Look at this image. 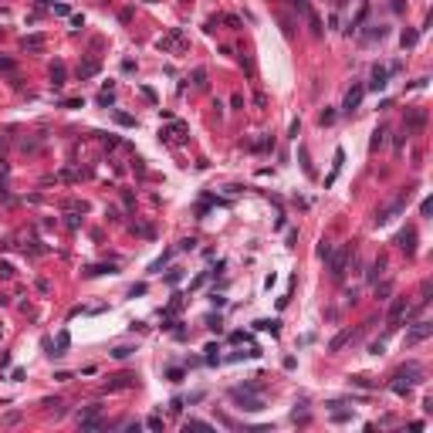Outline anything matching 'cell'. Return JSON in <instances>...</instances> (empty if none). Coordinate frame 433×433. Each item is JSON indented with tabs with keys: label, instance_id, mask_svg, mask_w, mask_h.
Masks as SVG:
<instances>
[{
	"label": "cell",
	"instance_id": "cell-5",
	"mask_svg": "<svg viewBox=\"0 0 433 433\" xmlns=\"http://www.w3.org/2000/svg\"><path fill=\"white\" fill-rule=\"evenodd\" d=\"M159 51H183V47H186V34H183V27H173L170 34L166 37H159Z\"/></svg>",
	"mask_w": 433,
	"mask_h": 433
},
{
	"label": "cell",
	"instance_id": "cell-15",
	"mask_svg": "<svg viewBox=\"0 0 433 433\" xmlns=\"http://www.w3.org/2000/svg\"><path fill=\"white\" fill-rule=\"evenodd\" d=\"M349 339H352V329L339 332V335H335V339H332V342H329V352H339V349H342V345L349 342Z\"/></svg>",
	"mask_w": 433,
	"mask_h": 433
},
{
	"label": "cell",
	"instance_id": "cell-20",
	"mask_svg": "<svg viewBox=\"0 0 433 433\" xmlns=\"http://www.w3.org/2000/svg\"><path fill=\"white\" fill-rule=\"evenodd\" d=\"M132 383H136V376H115V383H109V389H126V386H132Z\"/></svg>",
	"mask_w": 433,
	"mask_h": 433
},
{
	"label": "cell",
	"instance_id": "cell-32",
	"mask_svg": "<svg viewBox=\"0 0 433 433\" xmlns=\"http://www.w3.org/2000/svg\"><path fill=\"white\" fill-rule=\"evenodd\" d=\"M230 342H251V335H244V332H234V335H230Z\"/></svg>",
	"mask_w": 433,
	"mask_h": 433
},
{
	"label": "cell",
	"instance_id": "cell-14",
	"mask_svg": "<svg viewBox=\"0 0 433 433\" xmlns=\"http://www.w3.org/2000/svg\"><path fill=\"white\" fill-rule=\"evenodd\" d=\"M254 329H257V332H271V335H278V332H281V321H278V318H261V321H254Z\"/></svg>",
	"mask_w": 433,
	"mask_h": 433
},
{
	"label": "cell",
	"instance_id": "cell-6",
	"mask_svg": "<svg viewBox=\"0 0 433 433\" xmlns=\"http://www.w3.org/2000/svg\"><path fill=\"white\" fill-rule=\"evenodd\" d=\"M362 95H365V85H352V88L345 91V102H342V112L352 115L359 105H362Z\"/></svg>",
	"mask_w": 433,
	"mask_h": 433
},
{
	"label": "cell",
	"instance_id": "cell-18",
	"mask_svg": "<svg viewBox=\"0 0 433 433\" xmlns=\"http://www.w3.org/2000/svg\"><path fill=\"white\" fill-rule=\"evenodd\" d=\"M51 81H55V88L65 85V65H61V61H55V68H51Z\"/></svg>",
	"mask_w": 433,
	"mask_h": 433
},
{
	"label": "cell",
	"instance_id": "cell-29",
	"mask_svg": "<svg viewBox=\"0 0 433 433\" xmlns=\"http://www.w3.org/2000/svg\"><path fill=\"white\" fill-rule=\"evenodd\" d=\"M98 105H112V88H105L102 95H98Z\"/></svg>",
	"mask_w": 433,
	"mask_h": 433
},
{
	"label": "cell",
	"instance_id": "cell-22",
	"mask_svg": "<svg viewBox=\"0 0 433 433\" xmlns=\"http://www.w3.org/2000/svg\"><path fill=\"white\" fill-rule=\"evenodd\" d=\"M24 47H31V51H41V47H44V37H41V34L24 37Z\"/></svg>",
	"mask_w": 433,
	"mask_h": 433
},
{
	"label": "cell",
	"instance_id": "cell-24",
	"mask_svg": "<svg viewBox=\"0 0 433 433\" xmlns=\"http://www.w3.org/2000/svg\"><path fill=\"white\" fill-rule=\"evenodd\" d=\"M203 352H206V362H210V365H213V362H220V355H216L220 349H216V345H206Z\"/></svg>",
	"mask_w": 433,
	"mask_h": 433
},
{
	"label": "cell",
	"instance_id": "cell-3",
	"mask_svg": "<svg viewBox=\"0 0 433 433\" xmlns=\"http://www.w3.org/2000/svg\"><path fill=\"white\" fill-rule=\"evenodd\" d=\"M349 254H352V244H342V247H335V251H329V271L335 281H342L345 278V264H349Z\"/></svg>",
	"mask_w": 433,
	"mask_h": 433
},
{
	"label": "cell",
	"instance_id": "cell-23",
	"mask_svg": "<svg viewBox=\"0 0 433 433\" xmlns=\"http://www.w3.org/2000/svg\"><path fill=\"white\" fill-rule=\"evenodd\" d=\"M383 142H386V129H376V132H372V142H369V146H372V149H379Z\"/></svg>",
	"mask_w": 433,
	"mask_h": 433
},
{
	"label": "cell",
	"instance_id": "cell-12",
	"mask_svg": "<svg viewBox=\"0 0 433 433\" xmlns=\"http://www.w3.org/2000/svg\"><path fill=\"white\" fill-rule=\"evenodd\" d=\"M396 244H399V247H403L406 254H413V251H416V230L406 227V230H403V234L396 237Z\"/></svg>",
	"mask_w": 433,
	"mask_h": 433
},
{
	"label": "cell",
	"instance_id": "cell-27",
	"mask_svg": "<svg viewBox=\"0 0 433 433\" xmlns=\"http://www.w3.org/2000/svg\"><path fill=\"white\" fill-rule=\"evenodd\" d=\"M146 426H149V430H163V416H149Z\"/></svg>",
	"mask_w": 433,
	"mask_h": 433
},
{
	"label": "cell",
	"instance_id": "cell-8",
	"mask_svg": "<svg viewBox=\"0 0 433 433\" xmlns=\"http://www.w3.org/2000/svg\"><path fill=\"white\" fill-rule=\"evenodd\" d=\"M430 335H433V325H430V321H416V325L410 329V335H406V345H420L423 339H430Z\"/></svg>",
	"mask_w": 433,
	"mask_h": 433
},
{
	"label": "cell",
	"instance_id": "cell-26",
	"mask_svg": "<svg viewBox=\"0 0 433 433\" xmlns=\"http://www.w3.org/2000/svg\"><path fill=\"white\" fill-rule=\"evenodd\" d=\"M318 122H321V126H332V122H335V112H332V109H325V112L318 115Z\"/></svg>",
	"mask_w": 433,
	"mask_h": 433
},
{
	"label": "cell",
	"instance_id": "cell-9",
	"mask_svg": "<svg viewBox=\"0 0 433 433\" xmlns=\"http://www.w3.org/2000/svg\"><path fill=\"white\" fill-rule=\"evenodd\" d=\"M423 122H426V112H423V109H413L410 119H406V136H416L423 129Z\"/></svg>",
	"mask_w": 433,
	"mask_h": 433
},
{
	"label": "cell",
	"instance_id": "cell-21",
	"mask_svg": "<svg viewBox=\"0 0 433 433\" xmlns=\"http://www.w3.org/2000/svg\"><path fill=\"white\" fill-rule=\"evenodd\" d=\"M183 430L190 433V430H213V426H210L206 420H186V423H183Z\"/></svg>",
	"mask_w": 433,
	"mask_h": 433
},
{
	"label": "cell",
	"instance_id": "cell-33",
	"mask_svg": "<svg viewBox=\"0 0 433 433\" xmlns=\"http://www.w3.org/2000/svg\"><path fill=\"white\" fill-rule=\"evenodd\" d=\"M115 119H119L122 126H136V119H132V115H122V112H119V115H115Z\"/></svg>",
	"mask_w": 433,
	"mask_h": 433
},
{
	"label": "cell",
	"instance_id": "cell-10",
	"mask_svg": "<svg viewBox=\"0 0 433 433\" xmlns=\"http://www.w3.org/2000/svg\"><path fill=\"white\" fill-rule=\"evenodd\" d=\"M386 78H389V68H386V65H376V68H372V81H369V88H372V91H383V88L389 85Z\"/></svg>",
	"mask_w": 433,
	"mask_h": 433
},
{
	"label": "cell",
	"instance_id": "cell-31",
	"mask_svg": "<svg viewBox=\"0 0 433 433\" xmlns=\"http://www.w3.org/2000/svg\"><path fill=\"white\" fill-rule=\"evenodd\" d=\"M180 278H183V271H180V267H176V271H170V274H166V281H170V285H176Z\"/></svg>",
	"mask_w": 433,
	"mask_h": 433
},
{
	"label": "cell",
	"instance_id": "cell-2",
	"mask_svg": "<svg viewBox=\"0 0 433 433\" xmlns=\"http://www.w3.org/2000/svg\"><path fill=\"white\" fill-rule=\"evenodd\" d=\"M420 376H423V369H420L416 362H410V365H403V369H399L396 376H393L389 389H393L396 396H406V393H410V389L416 386V383H420Z\"/></svg>",
	"mask_w": 433,
	"mask_h": 433
},
{
	"label": "cell",
	"instance_id": "cell-16",
	"mask_svg": "<svg viewBox=\"0 0 433 433\" xmlns=\"http://www.w3.org/2000/svg\"><path fill=\"white\" fill-rule=\"evenodd\" d=\"M68 345H71V335L68 332H58V342H55V352L51 355H65L68 352Z\"/></svg>",
	"mask_w": 433,
	"mask_h": 433
},
{
	"label": "cell",
	"instance_id": "cell-28",
	"mask_svg": "<svg viewBox=\"0 0 433 433\" xmlns=\"http://www.w3.org/2000/svg\"><path fill=\"white\" fill-rule=\"evenodd\" d=\"M291 7H298V14H308L311 7H308V0H291Z\"/></svg>",
	"mask_w": 433,
	"mask_h": 433
},
{
	"label": "cell",
	"instance_id": "cell-11",
	"mask_svg": "<svg viewBox=\"0 0 433 433\" xmlns=\"http://www.w3.org/2000/svg\"><path fill=\"white\" fill-rule=\"evenodd\" d=\"M180 136H186V126H183V122H173L170 129H159L163 142H180Z\"/></svg>",
	"mask_w": 433,
	"mask_h": 433
},
{
	"label": "cell",
	"instance_id": "cell-13",
	"mask_svg": "<svg viewBox=\"0 0 433 433\" xmlns=\"http://www.w3.org/2000/svg\"><path fill=\"white\" fill-rule=\"evenodd\" d=\"M342 163H345V152H342V149H339V152H335V163H332V173H329V176H325V190H329L332 183H335V176L342 173Z\"/></svg>",
	"mask_w": 433,
	"mask_h": 433
},
{
	"label": "cell",
	"instance_id": "cell-7",
	"mask_svg": "<svg viewBox=\"0 0 433 433\" xmlns=\"http://www.w3.org/2000/svg\"><path fill=\"white\" fill-rule=\"evenodd\" d=\"M410 311V301L406 298H396L393 305H389V315H386V321H389V329H396L399 321H403V315Z\"/></svg>",
	"mask_w": 433,
	"mask_h": 433
},
{
	"label": "cell",
	"instance_id": "cell-17",
	"mask_svg": "<svg viewBox=\"0 0 433 433\" xmlns=\"http://www.w3.org/2000/svg\"><path fill=\"white\" fill-rule=\"evenodd\" d=\"M91 75H98V61H81L78 65V78H91Z\"/></svg>",
	"mask_w": 433,
	"mask_h": 433
},
{
	"label": "cell",
	"instance_id": "cell-4",
	"mask_svg": "<svg viewBox=\"0 0 433 433\" xmlns=\"http://www.w3.org/2000/svg\"><path fill=\"white\" fill-rule=\"evenodd\" d=\"M406 203H410V190H406V193H399L386 210H379V213H376V227H383V224H389V220H396V216L406 210Z\"/></svg>",
	"mask_w": 433,
	"mask_h": 433
},
{
	"label": "cell",
	"instance_id": "cell-1",
	"mask_svg": "<svg viewBox=\"0 0 433 433\" xmlns=\"http://www.w3.org/2000/svg\"><path fill=\"white\" fill-rule=\"evenodd\" d=\"M230 399L237 403L240 410H247V413H261L264 410V396H261V389L254 386V383L234 386V389H230Z\"/></svg>",
	"mask_w": 433,
	"mask_h": 433
},
{
	"label": "cell",
	"instance_id": "cell-25",
	"mask_svg": "<svg viewBox=\"0 0 433 433\" xmlns=\"http://www.w3.org/2000/svg\"><path fill=\"white\" fill-rule=\"evenodd\" d=\"M416 37H420L416 31H403V47H413L416 44Z\"/></svg>",
	"mask_w": 433,
	"mask_h": 433
},
{
	"label": "cell",
	"instance_id": "cell-34",
	"mask_svg": "<svg viewBox=\"0 0 433 433\" xmlns=\"http://www.w3.org/2000/svg\"><path fill=\"white\" fill-rule=\"evenodd\" d=\"M0 68H4V71H11V68H14V61H11V58H0Z\"/></svg>",
	"mask_w": 433,
	"mask_h": 433
},
{
	"label": "cell",
	"instance_id": "cell-19",
	"mask_svg": "<svg viewBox=\"0 0 433 433\" xmlns=\"http://www.w3.org/2000/svg\"><path fill=\"white\" fill-rule=\"evenodd\" d=\"M383 271H386V257H376V261H372V267H369V281H376Z\"/></svg>",
	"mask_w": 433,
	"mask_h": 433
},
{
	"label": "cell",
	"instance_id": "cell-30",
	"mask_svg": "<svg viewBox=\"0 0 433 433\" xmlns=\"http://www.w3.org/2000/svg\"><path fill=\"white\" fill-rule=\"evenodd\" d=\"M129 352H132V349H126V345H119V349H112V355H115V359H126Z\"/></svg>",
	"mask_w": 433,
	"mask_h": 433
}]
</instances>
